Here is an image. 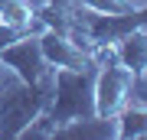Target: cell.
<instances>
[{"mask_svg":"<svg viewBox=\"0 0 147 140\" xmlns=\"http://www.w3.org/2000/svg\"><path fill=\"white\" fill-rule=\"evenodd\" d=\"M121 94H124V75H121L118 68H108V75L101 78V85H98V111L101 114L115 111Z\"/></svg>","mask_w":147,"mask_h":140,"instance_id":"cell-1","label":"cell"},{"mask_svg":"<svg viewBox=\"0 0 147 140\" xmlns=\"http://www.w3.org/2000/svg\"><path fill=\"white\" fill-rule=\"evenodd\" d=\"M124 134H147V111H127L124 114Z\"/></svg>","mask_w":147,"mask_h":140,"instance_id":"cell-2","label":"cell"}]
</instances>
